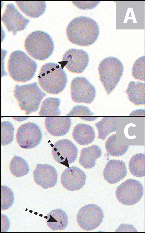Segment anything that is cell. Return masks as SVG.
<instances>
[{
	"mask_svg": "<svg viewBox=\"0 0 145 233\" xmlns=\"http://www.w3.org/2000/svg\"><path fill=\"white\" fill-rule=\"evenodd\" d=\"M66 33L72 43L83 46H89L97 39L100 33L99 26L93 19L85 16L77 17L67 26Z\"/></svg>",
	"mask_w": 145,
	"mask_h": 233,
	"instance_id": "cell-1",
	"label": "cell"
},
{
	"mask_svg": "<svg viewBox=\"0 0 145 233\" xmlns=\"http://www.w3.org/2000/svg\"><path fill=\"white\" fill-rule=\"evenodd\" d=\"M67 80L65 71L54 62L43 65L38 77V81L42 88L47 93L53 94L61 92L65 87Z\"/></svg>",
	"mask_w": 145,
	"mask_h": 233,
	"instance_id": "cell-2",
	"label": "cell"
},
{
	"mask_svg": "<svg viewBox=\"0 0 145 233\" xmlns=\"http://www.w3.org/2000/svg\"><path fill=\"white\" fill-rule=\"evenodd\" d=\"M37 67L36 62L22 51H14L9 58L8 71L11 78L16 82H26L31 80Z\"/></svg>",
	"mask_w": 145,
	"mask_h": 233,
	"instance_id": "cell-3",
	"label": "cell"
},
{
	"mask_svg": "<svg viewBox=\"0 0 145 233\" xmlns=\"http://www.w3.org/2000/svg\"><path fill=\"white\" fill-rule=\"evenodd\" d=\"M13 94L21 109L25 112L26 115L37 111L42 99L46 95L36 82L15 85Z\"/></svg>",
	"mask_w": 145,
	"mask_h": 233,
	"instance_id": "cell-4",
	"label": "cell"
},
{
	"mask_svg": "<svg viewBox=\"0 0 145 233\" xmlns=\"http://www.w3.org/2000/svg\"><path fill=\"white\" fill-rule=\"evenodd\" d=\"M54 45L51 36L42 30H37L30 34L25 41L24 48L28 54L39 61L45 60L53 53Z\"/></svg>",
	"mask_w": 145,
	"mask_h": 233,
	"instance_id": "cell-5",
	"label": "cell"
},
{
	"mask_svg": "<svg viewBox=\"0 0 145 233\" xmlns=\"http://www.w3.org/2000/svg\"><path fill=\"white\" fill-rule=\"evenodd\" d=\"M98 70L100 81L109 95L116 87L123 73V64L118 58L110 56L101 61Z\"/></svg>",
	"mask_w": 145,
	"mask_h": 233,
	"instance_id": "cell-6",
	"label": "cell"
},
{
	"mask_svg": "<svg viewBox=\"0 0 145 233\" xmlns=\"http://www.w3.org/2000/svg\"><path fill=\"white\" fill-rule=\"evenodd\" d=\"M144 189L141 183L133 179H128L117 188L116 197L121 203L126 205L136 204L142 198Z\"/></svg>",
	"mask_w": 145,
	"mask_h": 233,
	"instance_id": "cell-7",
	"label": "cell"
},
{
	"mask_svg": "<svg viewBox=\"0 0 145 233\" xmlns=\"http://www.w3.org/2000/svg\"><path fill=\"white\" fill-rule=\"evenodd\" d=\"M103 218V212L98 205L89 204L83 206L79 211L77 221L83 230L89 231L97 227Z\"/></svg>",
	"mask_w": 145,
	"mask_h": 233,
	"instance_id": "cell-8",
	"label": "cell"
},
{
	"mask_svg": "<svg viewBox=\"0 0 145 233\" xmlns=\"http://www.w3.org/2000/svg\"><path fill=\"white\" fill-rule=\"evenodd\" d=\"M42 138V134L40 127L32 122L21 125L16 135L17 143L21 148L25 149L35 148L40 143Z\"/></svg>",
	"mask_w": 145,
	"mask_h": 233,
	"instance_id": "cell-9",
	"label": "cell"
},
{
	"mask_svg": "<svg viewBox=\"0 0 145 233\" xmlns=\"http://www.w3.org/2000/svg\"><path fill=\"white\" fill-rule=\"evenodd\" d=\"M71 91L72 99L76 103L90 104L96 96L95 87L84 77H77L72 80Z\"/></svg>",
	"mask_w": 145,
	"mask_h": 233,
	"instance_id": "cell-10",
	"label": "cell"
},
{
	"mask_svg": "<svg viewBox=\"0 0 145 233\" xmlns=\"http://www.w3.org/2000/svg\"><path fill=\"white\" fill-rule=\"evenodd\" d=\"M89 56L85 51L72 48L63 55L62 61L58 62L63 69L65 66L70 71L74 73H82L87 66Z\"/></svg>",
	"mask_w": 145,
	"mask_h": 233,
	"instance_id": "cell-11",
	"label": "cell"
},
{
	"mask_svg": "<svg viewBox=\"0 0 145 233\" xmlns=\"http://www.w3.org/2000/svg\"><path fill=\"white\" fill-rule=\"evenodd\" d=\"M52 154L57 162L69 168V164L76 159L78 150L71 141L65 139L59 140L54 143L52 149Z\"/></svg>",
	"mask_w": 145,
	"mask_h": 233,
	"instance_id": "cell-12",
	"label": "cell"
},
{
	"mask_svg": "<svg viewBox=\"0 0 145 233\" xmlns=\"http://www.w3.org/2000/svg\"><path fill=\"white\" fill-rule=\"evenodd\" d=\"M1 20L4 23L8 32L12 31L14 35L17 32L23 30L26 27L30 20L24 17L12 3L6 6Z\"/></svg>",
	"mask_w": 145,
	"mask_h": 233,
	"instance_id": "cell-13",
	"label": "cell"
},
{
	"mask_svg": "<svg viewBox=\"0 0 145 233\" xmlns=\"http://www.w3.org/2000/svg\"><path fill=\"white\" fill-rule=\"evenodd\" d=\"M33 177L37 184L46 189L55 185L58 175L53 166L47 164H37L33 172Z\"/></svg>",
	"mask_w": 145,
	"mask_h": 233,
	"instance_id": "cell-14",
	"label": "cell"
},
{
	"mask_svg": "<svg viewBox=\"0 0 145 233\" xmlns=\"http://www.w3.org/2000/svg\"><path fill=\"white\" fill-rule=\"evenodd\" d=\"M86 179L85 172L76 167L67 168L63 172L61 183L64 187L71 191L81 189L84 186Z\"/></svg>",
	"mask_w": 145,
	"mask_h": 233,
	"instance_id": "cell-15",
	"label": "cell"
},
{
	"mask_svg": "<svg viewBox=\"0 0 145 233\" xmlns=\"http://www.w3.org/2000/svg\"><path fill=\"white\" fill-rule=\"evenodd\" d=\"M127 173L126 165L123 162L120 160H111L105 166L103 176L107 182L113 184L124 178Z\"/></svg>",
	"mask_w": 145,
	"mask_h": 233,
	"instance_id": "cell-16",
	"label": "cell"
},
{
	"mask_svg": "<svg viewBox=\"0 0 145 233\" xmlns=\"http://www.w3.org/2000/svg\"><path fill=\"white\" fill-rule=\"evenodd\" d=\"M47 131L56 136H63L69 130L71 125L70 118L68 116L47 117L45 120Z\"/></svg>",
	"mask_w": 145,
	"mask_h": 233,
	"instance_id": "cell-17",
	"label": "cell"
},
{
	"mask_svg": "<svg viewBox=\"0 0 145 233\" xmlns=\"http://www.w3.org/2000/svg\"><path fill=\"white\" fill-rule=\"evenodd\" d=\"M15 2L20 10L31 18L40 17L46 9L45 1H16Z\"/></svg>",
	"mask_w": 145,
	"mask_h": 233,
	"instance_id": "cell-18",
	"label": "cell"
},
{
	"mask_svg": "<svg viewBox=\"0 0 145 233\" xmlns=\"http://www.w3.org/2000/svg\"><path fill=\"white\" fill-rule=\"evenodd\" d=\"M74 140L82 145L90 144L94 140L95 133L94 129L90 125L80 123L74 127L72 133Z\"/></svg>",
	"mask_w": 145,
	"mask_h": 233,
	"instance_id": "cell-19",
	"label": "cell"
},
{
	"mask_svg": "<svg viewBox=\"0 0 145 233\" xmlns=\"http://www.w3.org/2000/svg\"><path fill=\"white\" fill-rule=\"evenodd\" d=\"M44 218L48 226L54 231L64 230L68 224V216L61 208L53 210Z\"/></svg>",
	"mask_w": 145,
	"mask_h": 233,
	"instance_id": "cell-20",
	"label": "cell"
},
{
	"mask_svg": "<svg viewBox=\"0 0 145 233\" xmlns=\"http://www.w3.org/2000/svg\"><path fill=\"white\" fill-rule=\"evenodd\" d=\"M101 154V148L96 145L84 148L80 151L79 162L85 169L91 168L94 167L96 160L100 157Z\"/></svg>",
	"mask_w": 145,
	"mask_h": 233,
	"instance_id": "cell-21",
	"label": "cell"
},
{
	"mask_svg": "<svg viewBox=\"0 0 145 233\" xmlns=\"http://www.w3.org/2000/svg\"><path fill=\"white\" fill-rule=\"evenodd\" d=\"M130 101L136 105H143L145 103V83L130 81L125 91Z\"/></svg>",
	"mask_w": 145,
	"mask_h": 233,
	"instance_id": "cell-22",
	"label": "cell"
},
{
	"mask_svg": "<svg viewBox=\"0 0 145 233\" xmlns=\"http://www.w3.org/2000/svg\"><path fill=\"white\" fill-rule=\"evenodd\" d=\"M95 125L98 132V138L104 140L110 134L116 131V118L104 117Z\"/></svg>",
	"mask_w": 145,
	"mask_h": 233,
	"instance_id": "cell-23",
	"label": "cell"
},
{
	"mask_svg": "<svg viewBox=\"0 0 145 233\" xmlns=\"http://www.w3.org/2000/svg\"><path fill=\"white\" fill-rule=\"evenodd\" d=\"M60 99L49 97L45 99L41 105L39 115L41 116H59L61 112L59 109Z\"/></svg>",
	"mask_w": 145,
	"mask_h": 233,
	"instance_id": "cell-24",
	"label": "cell"
},
{
	"mask_svg": "<svg viewBox=\"0 0 145 233\" xmlns=\"http://www.w3.org/2000/svg\"><path fill=\"white\" fill-rule=\"evenodd\" d=\"M129 169L133 175L139 177L145 176V155L138 153L133 156L129 160Z\"/></svg>",
	"mask_w": 145,
	"mask_h": 233,
	"instance_id": "cell-25",
	"label": "cell"
},
{
	"mask_svg": "<svg viewBox=\"0 0 145 233\" xmlns=\"http://www.w3.org/2000/svg\"><path fill=\"white\" fill-rule=\"evenodd\" d=\"M12 174L17 177H22L28 174L30 169L26 161L23 158L15 155L9 165Z\"/></svg>",
	"mask_w": 145,
	"mask_h": 233,
	"instance_id": "cell-26",
	"label": "cell"
},
{
	"mask_svg": "<svg viewBox=\"0 0 145 233\" xmlns=\"http://www.w3.org/2000/svg\"><path fill=\"white\" fill-rule=\"evenodd\" d=\"M128 146H118L116 143V134L110 136L105 143V148L110 155L119 157L124 154L127 151Z\"/></svg>",
	"mask_w": 145,
	"mask_h": 233,
	"instance_id": "cell-27",
	"label": "cell"
},
{
	"mask_svg": "<svg viewBox=\"0 0 145 233\" xmlns=\"http://www.w3.org/2000/svg\"><path fill=\"white\" fill-rule=\"evenodd\" d=\"M94 115V113L91 111L88 107L82 105H77L74 106L66 115L78 116L82 120L91 121L98 118V117L93 116Z\"/></svg>",
	"mask_w": 145,
	"mask_h": 233,
	"instance_id": "cell-28",
	"label": "cell"
},
{
	"mask_svg": "<svg viewBox=\"0 0 145 233\" xmlns=\"http://www.w3.org/2000/svg\"><path fill=\"white\" fill-rule=\"evenodd\" d=\"M15 128L10 122L5 121L1 122V144L6 146L12 142L14 139Z\"/></svg>",
	"mask_w": 145,
	"mask_h": 233,
	"instance_id": "cell-29",
	"label": "cell"
},
{
	"mask_svg": "<svg viewBox=\"0 0 145 233\" xmlns=\"http://www.w3.org/2000/svg\"><path fill=\"white\" fill-rule=\"evenodd\" d=\"M14 195L12 190L4 185H1V209L6 210L13 204Z\"/></svg>",
	"mask_w": 145,
	"mask_h": 233,
	"instance_id": "cell-30",
	"label": "cell"
},
{
	"mask_svg": "<svg viewBox=\"0 0 145 233\" xmlns=\"http://www.w3.org/2000/svg\"><path fill=\"white\" fill-rule=\"evenodd\" d=\"M132 73L133 76L135 79L145 82L144 56L139 57L135 62L132 68Z\"/></svg>",
	"mask_w": 145,
	"mask_h": 233,
	"instance_id": "cell-31",
	"label": "cell"
},
{
	"mask_svg": "<svg viewBox=\"0 0 145 233\" xmlns=\"http://www.w3.org/2000/svg\"><path fill=\"white\" fill-rule=\"evenodd\" d=\"M73 1V3L77 8L83 10H89L96 6L99 2L97 1Z\"/></svg>",
	"mask_w": 145,
	"mask_h": 233,
	"instance_id": "cell-32",
	"label": "cell"
}]
</instances>
